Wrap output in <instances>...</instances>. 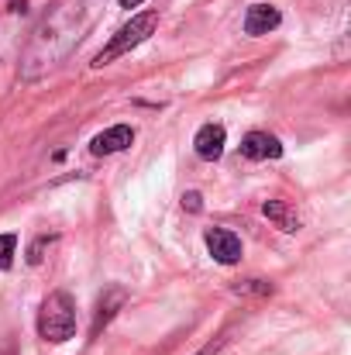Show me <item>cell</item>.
<instances>
[{
    "label": "cell",
    "instance_id": "cell-1",
    "mask_svg": "<svg viewBox=\"0 0 351 355\" xmlns=\"http://www.w3.org/2000/svg\"><path fill=\"white\" fill-rule=\"evenodd\" d=\"M104 0H52V7L35 24L28 45L17 59V80L35 83L48 73H55L87 38L100 14Z\"/></svg>",
    "mask_w": 351,
    "mask_h": 355
},
{
    "label": "cell",
    "instance_id": "cell-2",
    "mask_svg": "<svg viewBox=\"0 0 351 355\" xmlns=\"http://www.w3.org/2000/svg\"><path fill=\"white\" fill-rule=\"evenodd\" d=\"M38 335L52 345L69 342L76 335V304L66 290H52L38 311Z\"/></svg>",
    "mask_w": 351,
    "mask_h": 355
},
{
    "label": "cell",
    "instance_id": "cell-3",
    "mask_svg": "<svg viewBox=\"0 0 351 355\" xmlns=\"http://www.w3.org/2000/svg\"><path fill=\"white\" fill-rule=\"evenodd\" d=\"M155 28H159V14H155V10L134 14L127 24H120V28H117V35L107 42V49H100V52L93 55V69H104V66H111L114 59L127 55L131 49H138L145 38H152V31H155Z\"/></svg>",
    "mask_w": 351,
    "mask_h": 355
},
{
    "label": "cell",
    "instance_id": "cell-4",
    "mask_svg": "<svg viewBox=\"0 0 351 355\" xmlns=\"http://www.w3.org/2000/svg\"><path fill=\"white\" fill-rule=\"evenodd\" d=\"M204 241H207V252L214 255V262H221V266H234L241 259V238L228 228H207Z\"/></svg>",
    "mask_w": 351,
    "mask_h": 355
},
{
    "label": "cell",
    "instance_id": "cell-5",
    "mask_svg": "<svg viewBox=\"0 0 351 355\" xmlns=\"http://www.w3.org/2000/svg\"><path fill=\"white\" fill-rule=\"evenodd\" d=\"M224 141H228V131H224V124L210 121V124H204V128L197 131V138H193V148H197V155H200L204 162H217V159L224 155Z\"/></svg>",
    "mask_w": 351,
    "mask_h": 355
},
{
    "label": "cell",
    "instance_id": "cell-6",
    "mask_svg": "<svg viewBox=\"0 0 351 355\" xmlns=\"http://www.w3.org/2000/svg\"><path fill=\"white\" fill-rule=\"evenodd\" d=\"M241 155L251 159V162H262V159H279L282 155V141L269 131H248L241 138Z\"/></svg>",
    "mask_w": 351,
    "mask_h": 355
},
{
    "label": "cell",
    "instance_id": "cell-7",
    "mask_svg": "<svg viewBox=\"0 0 351 355\" xmlns=\"http://www.w3.org/2000/svg\"><path fill=\"white\" fill-rule=\"evenodd\" d=\"M279 24H282V14H279V7H272V3H251L248 14H244V35H251V38L269 35V31H276Z\"/></svg>",
    "mask_w": 351,
    "mask_h": 355
},
{
    "label": "cell",
    "instance_id": "cell-8",
    "mask_svg": "<svg viewBox=\"0 0 351 355\" xmlns=\"http://www.w3.org/2000/svg\"><path fill=\"white\" fill-rule=\"evenodd\" d=\"M131 141H134V128H131V124H114V128L100 131V135L90 141V152H93V155H114V152H124Z\"/></svg>",
    "mask_w": 351,
    "mask_h": 355
},
{
    "label": "cell",
    "instance_id": "cell-9",
    "mask_svg": "<svg viewBox=\"0 0 351 355\" xmlns=\"http://www.w3.org/2000/svg\"><path fill=\"white\" fill-rule=\"evenodd\" d=\"M127 304V290L124 286H107L104 293H100V300H97V314H93V335H100V328H107L111 321H114V314Z\"/></svg>",
    "mask_w": 351,
    "mask_h": 355
},
{
    "label": "cell",
    "instance_id": "cell-10",
    "mask_svg": "<svg viewBox=\"0 0 351 355\" xmlns=\"http://www.w3.org/2000/svg\"><path fill=\"white\" fill-rule=\"evenodd\" d=\"M262 214H265L276 228H282V232H289V235L303 228V218H300L296 207H289L286 200H265V204H262Z\"/></svg>",
    "mask_w": 351,
    "mask_h": 355
},
{
    "label": "cell",
    "instance_id": "cell-11",
    "mask_svg": "<svg viewBox=\"0 0 351 355\" xmlns=\"http://www.w3.org/2000/svg\"><path fill=\"white\" fill-rule=\"evenodd\" d=\"M14 252H17V235L14 232L0 235V272H7L14 266Z\"/></svg>",
    "mask_w": 351,
    "mask_h": 355
},
{
    "label": "cell",
    "instance_id": "cell-12",
    "mask_svg": "<svg viewBox=\"0 0 351 355\" xmlns=\"http://www.w3.org/2000/svg\"><path fill=\"white\" fill-rule=\"evenodd\" d=\"M55 245V235H38L31 241V248H28V262L31 266H42V259H45V252Z\"/></svg>",
    "mask_w": 351,
    "mask_h": 355
},
{
    "label": "cell",
    "instance_id": "cell-13",
    "mask_svg": "<svg viewBox=\"0 0 351 355\" xmlns=\"http://www.w3.org/2000/svg\"><path fill=\"white\" fill-rule=\"evenodd\" d=\"M234 290H237V293H255V297H269V293H272V283H269V279H244V283H237Z\"/></svg>",
    "mask_w": 351,
    "mask_h": 355
},
{
    "label": "cell",
    "instance_id": "cell-14",
    "mask_svg": "<svg viewBox=\"0 0 351 355\" xmlns=\"http://www.w3.org/2000/svg\"><path fill=\"white\" fill-rule=\"evenodd\" d=\"M183 207L193 211V214H200V211H204V197H200L197 190H190V193H183Z\"/></svg>",
    "mask_w": 351,
    "mask_h": 355
},
{
    "label": "cell",
    "instance_id": "cell-15",
    "mask_svg": "<svg viewBox=\"0 0 351 355\" xmlns=\"http://www.w3.org/2000/svg\"><path fill=\"white\" fill-rule=\"evenodd\" d=\"M28 10V0H10V14H24Z\"/></svg>",
    "mask_w": 351,
    "mask_h": 355
},
{
    "label": "cell",
    "instance_id": "cell-16",
    "mask_svg": "<svg viewBox=\"0 0 351 355\" xmlns=\"http://www.w3.org/2000/svg\"><path fill=\"white\" fill-rule=\"evenodd\" d=\"M221 345H224V338H221V342H214V345H207L200 355H217V349H221Z\"/></svg>",
    "mask_w": 351,
    "mask_h": 355
},
{
    "label": "cell",
    "instance_id": "cell-17",
    "mask_svg": "<svg viewBox=\"0 0 351 355\" xmlns=\"http://www.w3.org/2000/svg\"><path fill=\"white\" fill-rule=\"evenodd\" d=\"M117 3H120V7H141L145 0H117Z\"/></svg>",
    "mask_w": 351,
    "mask_h": 355
}]
</instances>
